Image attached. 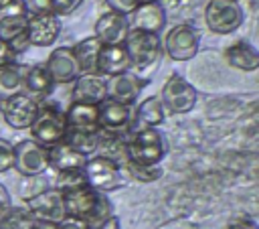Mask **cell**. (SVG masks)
I'll use <instances>...</instances> for the list:
<instances>
[{
    "label": "cell",
    "instance_id": "1",
    "mask_svg": "<svg viewBox=\"0 0 259 229\" xmlns=\"http://www.w3.org/2000/svg\"><path fill=\"white\" fill-rule=\"evenodd\" d=\"M63 207H65V217L79 219L87 223L89 229L101 227L107 219L113 217V207L109 199L103 193H97L91 188L87 182L63 188Z\"/></svg>",
    "mask_w": 259,
    "mask_h": 229
},
{
    "label": "cell",
    "instance_id": "2",
    "mask_svg": "<svg viewBox=\"0 0 259 229\" xmlns=\"http://www.w3.org/2000/svg\"><path fill=\"white\" fill-rule=\"evenodd\" d=\"M127 164L158 166L166 156V138L158 128H140L125 144Z\"/></svg>",
    "mask_w": 259,
    "mask_h": 229
},
{
    "label": "cell",
    "instance_id": "3",
    "mask_svg": "<svg viewBox=\"0 0 259 229\" xmlns=\"http://www.w3.org/2000/svg\"><path fill=\"white\" fill-rule=\"evenodd\" d=\"M123 49L130 57V65L136 71L152 67L162 55V41L158 34L130 28L123 39Z\"/></svg>",
    "mask_w": 259,
    "mask_h": 229
},
{
    "label": "cell",
    "instance_id": "4",
    "mask_svg": "<svg viewBox=\"0 0 259 229\" xmlns=\"http://www.w3.org/2000/svg\"><path fill=\"white\" fill-rule=\"evenodd\" d=\"M28 130L34 142H38L45 148H51L65 140V134H67L65 113L55 105H38L36 118Z\"/></svg>",
    "mask_w": 259,
    "mask_h": 229
},
{
    "label": "cell",
    "instance_id": "5",
    "mask_svg": "<svg viewBox=\"0 0 259 229\" xmlns=\"http://www.w3.org/2000/svg\"><path fill=\"white\" fill-rule=\"evenodd\" d=\"M83 178L97 193H109L123 186V174L119 164L113 158L101 156V154L87 158L83 166Z\"/></svg>",
    "mask_w": 259,
    "mask_h": 229
},
{
    "label": "cell",
    "instance_id": "6",
    "mask_svg": "<svg viewBox=\"0 0 259 229\" xmlns=\"http://www.w3.org/2000/svg\"><path fill=\"white\" fill-rule=\"evenodd\" d=\"M245 12L237 0H208L204 8V22L214 34H231L243 24Z\"/></svg>",
    "mask_w": 259,
    "mask_h": 229
},
{
    "label": "cell",
    "instance_id": "7",
    "mask_svg": "<svg viewBox=\"0 0 259 229\" xmlns=\"http://www.w3.org/2000/svg\"><path fill=\"white\" fill-rule=\"evenodd\" d=\"M162 105L172 113H188L196 105V89L178 73H172L162 87Z\"/></svg>",
    "mask_w": 259,
    "mask_h": 229
},
{
    "label": "cell",
    "instance_id": "8",
    "mask_svg": "<svg viewBox=\"0 0 259 229\" xmlns=\"http://www.w3.org/2000/svg\"><path fill=\"white\" fill-rule=\"evenodd\" d=\"M200 34L192 24H176L164 39V51L172 61H188L198 53Z\"/></svg>",
    "mask_w": 259,
    "mask_h": 229
},
{
    "label": "cell",
    "instance_id": "9",
    "mask_svg": "<svg viewBox=\"0 0 259 229\" xmlns=\"http://www.w3.org/2000/svg\"><path fill=\"white\" fill-rule=\"evenodd\" d=\"M22 176H38L49 168V148L38 142L22 140L14 146V166Z\"/></svg>",
    "mask_w": 259,
    "mask_h": 229
},
{
    "label": "cell",
    "instance_id": "10",
    "mask_svg": "<svg viewBox=\"0 0 259 229\" xmlns=\"http://www.w3.org/2000/svg\"><path fill=\"white\" fill-rule=\"evenodd\" d=\"M26 211L36 219V221H47V223H59L65 219V207H63V193L59 188H47L30 199H26Z\"/></svg>",
    "mask_w": 259,
    "mask_h": 229
},
{
    "label": "cell",
    "instance_id": "11",
    "mask_svg": "<svg viewBox=\"0 0 259 229\" xmlns=\"http://www.w3.org/2000/svg\"><path fill=\"white\" fill-rule=\"evenodd\" d=\"M38 111V103L28 93H18L2 101V116L4 122L14 130H26L34 122Z\"/></svg>",
    "mask_w": 259,
    "mask_h": 229
},
{
    "label": "cell",
    "instance_id": "12",
    "mask_svg": "<svg viewBox=\"0 0 259 229\" xmlns=\"http://www.w3.org/2000/svg\"><path fill=\"white\" fill-rule=\"evenodd\" d=\"M146 79L140 77L138 73L134 71H125V73H119V75H113L105 81V87H107V99H113V101H119V103H125V105H132L142 89L146 87Z\"/></svg>",
    "mask_w": 259,
    "mask_h": 229
},
{
    "label": "cell",
    "instance_id": "13",
    "mask_svg": "<svg viewBox=\"0 0 259 229\" xmlns=\"http://www.w3.org/2000/svg\"><path fill=\"white\" fill-rule=\"evenodd\" d=\"M61 32V20L53 12L26 16V39L28 45L34 47H49L57 41Z\"/></svg>",
    "mask_w": 259,
    "mask_h": 229
},
{
    "label": "cell",
    "instance_id": "14",
    "mask_svg": "<svg viewBox=\"0 0 259 229\" xmlns=\"http://www.w3.org/2000/svg\"><path fill=\"white\" fill-rule=\"evenodd\" d=\"M53 83H71L81 75V69L77 65V59L69 47H59L55 49L47 63H45Z\"/></svg>",
    "mask_w": 259,
    "mask_h": 229
},
{
    "label": "cell",
    "instance_id": "15",
    "mask_svg": "<svg viewBox=\"0 0 259 229\" xmlns=\"http://www.w3.org/2000/svg\"><path fill=\"white\" fill-rule=\"evenodd\" d=\"M97 116H99V130L123 132L132 126L134 109H132V105H125V103H119L113 99H103L97 105Z\"/></svg>",
    "mask_w": 259,
    "mask_h": 229
},
{
    "label": "cell",
    "instance_id": "16",
    "mask_svg": "<svg viewBox=\"0 0 259 229\" xmlns=\"http://www.w3.org/2000/svg\"><path fill=\"white\" fill-rule=\"evenodd\" d=\"M71 97H73V101L99 105L103 99H107L105 79L101 75H97V73H81L73 81Z\"/></svg>",
    "mask_w": 259,
    "mask_h": 229
},
{
    "label": "cell",
    "instance_id": "17",
    "mask_svg": "<svg viewBox=\"0 0 259 229\" xmlns=\"http://www.w3.org/2000/svg\"><path fill=\"white\" fill-rule=\"evenodd\" d=\"M130 28L134 30H144L152 34H160L162 28L166 26V10L162 2H150V4H140L132 12V20L127 22Z\"/></svg>",
    "mask_w": 259,
    "mask_h": 229
},
{
    "label": "cell",
    "instance_id": "18",
    "mask_svg": "<svg viewBox=\"0 0 259 229\" xmlns=\"http://www.w3.org/2000/svg\"><path fill=\"white\" fill-rule=\"evenodd\" d=\"M127 30H130L127 18L111 10L103 12L95 22V39L101 45H123Z\"/></svg>",
    "mask_w": 259,
    "mask_h": 229
},
{
    "label": "cell",
    "instance_id": "19",
    "mask_svg": "<svg viewBox=\"0 0 259 229\" xmlns=\"http://www.w3.org/2000/svg\"><path fill=\"white\" fill-rule=\"evenodd\" d=\"M130 57L123 49V45H103L99 55H97V63H95V73L97 75H119L130 71Z\"/></svg>",
    "mask_w": 259,
    "mask_h": 229
},
{
    "label": "cell",
    "instance_id": "20",
    "mask_svg": "<svg viewBox=\"0 0 259 229\" xmlns=\"http://www.w3.org/2000/svg\"><path fill=\"white\" fill-rule=\"evenodd\" d=\"M87 156L69 146L67 142H59L49 148V166H53L59 174L61 172H79L83 170Z\"/></svg>",
    "mask_w": 259,
    "mask_h": 229
},
{
    "label": "cell",
    "instance_id": "21",
    "mask_svg": "<svg viewBox=\"0 0 259 229\" xmlns=\"http://www.w3.org/2000/svg\"><path fill=\"white\" fill-rule=\"evenodd\" d=\"M67 130H81V132H97L99 130V116L97 105L73 101L65 111Z\"/></svg>",
    "mask_w": 259,
    "mask_h": 229
},
{
    "label": "cell",
    "instance_id": "22",
    "mask_svg": "<svg viewBox=\"0 0 259 229\" xmlns=\"http://www.w3.org/2000/svg\"><path fill=\"white\" fill-rule=\"evenodd\" d=\"M225 59L231 67H235L239 71H255L259 67V53L247 41H239V43L231 45L225 51Z\"/></svg>",
    "mask_w": 259,
    "mask_h": 229
},
{
    "label": "cell",
    "instance_id": "23",
    "mask_svg": "<svg viewBox=\"0 0 259 229\" xmlns=\"http://www.w3.org/2000/svg\"><path fill=\"white\" fill-rule=\"evenodd\" d=\"M24 71H26V67L18 65V63H10L6 67H0V101H6L8 97L22 93Z\"/></svg>",
    "mask_w": 259,
    "mask_h": 229
},
{
    "label": "cell",
    "instance_id": "24",
    "mask_svg": "<svg viewBox=\"0 0 259 229\" xmlns=\"http://www.w3.org/2000/svg\"><path fill=\"white\" fill-rule=\"evenodd\" d=\"M134 118L142 128H158L166 120V107L158 95H150L138 105Z\"/></svg>",
    "mask_w": 259,
    "mask_h": 229
},
{
    "label": "cell",
    "instance_id": "25",
    "mask_svg": "<svg viewBox=\"0 0 259 229\" xmlns=\"http://www.w3.org/2000/svg\"><path fill=\"white\" fill-rule=\"evenodd\" d=\"M101 47L103 45L95 36H87L71 49L75 59H77V65H79L81 73H95V63H97V55H99Z\"/></svg>",
    "mask_w": 259,
    "mask_h": 229
},
{
    "label": "cell",
    "instance_id": "26",
    "mask_svg": "<svg viewBox=\"0 0 259 229\" xmlns=\"http://www.w3.org/2000/svg\"><path fill=\"white\" fill-rule=\"evenodd\" d=\"M53 79L47 71L45 65H32V67H26L24 71V89L32 95H49L53 91Z\"/></svg>",
    "mask_w": 259,
    "mask_h": 229
},
{
    "label": "cell",
    "instance_id": "27",
    "mask_svg": "<svg viewBox=\"0 0 259 229\" xmlns=\"http://www.w3.org/2000/svg\"><path fill=\"white\" fill-rule=\"evenodd\" d=\"M69 146H73L75 150H79L81 154H85L89 158L91 152L97 150V146L101 144V130L97 132H81V130H67L65 140Z\"/></svg>",
    "mask_w": 259,
    "mask_h": 229
},
{
    "label": "cell",
    "instance_id": "28",
    "mask_svg": "<svg viewBox=\"0 0 259 229\" xmlns=\"http://www.w3.org/2000/svg\"><path fill=\"white\" fill-rule=\"evenodd\" d=\"M26 34V14L0 16V41L12 43Z\"/></svg>",
    "mask_w": 259,
    "mask_h": 229
},
{
    "label": "cell",
    "instance_id": "29",
    "mask_svg": "<svg viewBox=\"0 0 259 229\" xmlns=\"http://www.w3.org/2000/svg\"><path fill=\"white\" fill-rule=\"evenodd\" d=\"M36 219L22 207H10L0 217V229H32Z\"/></svg>",
    "mask_w": 259,
    "mask_h": 229
},
{
    "label": "cell",
    "instance_id": "30",
    "mask_svg": "<svg viewBox=\"0 0 259 229\" xmlns=\"http://www.w3.org/2000/svg\"><path fill=\"white\" fill-rule=\"evenodd\" d=\"M127 168H130V174L140 182H152V180L162 176V168H158V166H134V164H127Z\"/></svg>",
    "mask_w": 259,
    "mask_h": 229
},
{
    "label": "cell",
    "instance_id": "31",
    "mask_svg": "<svg viewBox=\"0 0 259 229\" xmlns=\"http://www.w3.org/2000/svg\"><path fill=\"white\" fill-rule=\"evenodd\" d=\"M14 166V144L0 138V174Z\"/></svg>",
    "mask_w": 259,
    "mask_h": 229
},
{
    "label": "cell",
    "instance_id": "32",
    "mask_svg": "<svg viewBox=\"0 0 259 229\" xmlns=\"http://www.w3.org/2000/svg\"><path fill=\"white\" fill-rule=\"evenodd\" d=\"M83 0H51V12L55 16H67V14H73L79 6H81Z\"/></svg>",
    "mask_w": 259,
    "mask_h": 229
},
{
    "label": "cell",
    "instance_id": "33",
    "mask_svg": "<svg viewBox=\"0 0 259 229\" xmlns=\"http://www.w3.org/2000/svg\"><path fill=\"white\" fill-rule=\"evenodd\" d=\"M26 12V16H36V14H47L51 12V0H18Z\"/></svg>",
    "mask_w": 259,
    "mask_h": 229
},
{
    "label": "cell",
    "instance_id": "34",
    "mask_svg": "<svg viewBox=\"0 0 259 229\" xmlns=\"http://www.w3.org/2000/svg\"><path fill=\"white\" fill-rule=\"evenodd\" d=\"M105 4L109 6V10H111V12L121 14V16L132 14V12L140 6V4H138V0H105Z\"/></svg>",
    "mask_w": 259,
    "mask_h": 229
},
{
    "label": "cell",
    "instance_id": "35",
    "mask_svg": "<svg viewBox=\"0 0 259 229\" xmlns=\"http://www.w3.org/2000/svg\"><path fill=\"white\" fill-rule=\"evenodd\" d=\"M10 63H16V53L12 51V47L4 41H0V67H6Z\"/></svg>",
    "mask_w": 259,
    "mask_h": 229
},
{
    "label": "cell",
    "instance_id": "36",
    "mask_svg": "<svg viewBox=\"0 0 259 229\" xmlns=\"http://www.w3.org/2000/svg\"><path fill=\"white\" fill-rule=\"evenodd\" d=\"M57 229H89L87 223L79 221V219H73V217H65L63 221L57 223Z\"/></svg>",
    "mask_w": 259,
    "mask_h": 229
},
{
    "label": "cell",
    "instance_id": "37",
    "mask_svg": "<svg viewBox=\"0 0 259 229\" xmlns=\"http://www.w3.org/2000/svg\"><path fill=\"white\" fill-rule=\"evenodd\" d=\"M12 207V199H10V193H8V188L0 182V217L8 211Z\"/></svg>",
    "mask_w": 259,
    "mask_h": 229
},
{
    "label": "cell",
    "instance_id": "38",
    "mask_svg": "<svg viewBox=\"0 0 259 229\" xmlns=\"http://www.w3.org/2000/svg\"><path fill=\"white\" fill-rule=\"evenodd\" d=\"M97 229H119V219L113 215L111 219H107V221H105L101 227H97Z\"/></svg>",
    "mask_w": 259,
    "mask_h": 229
},
{
    "label": "cell",
    "instance_id": "39",
    "mask_svg": "<svg viewBox=\"0 0 259 229\" xmlns=\"http://www.w3.org/2000/svg\"><path fill=\"white\" fill-rule=\"evenodd\" d=\"M229 229H257V227H255V223H251V221H241V223L231 225Z\"/></svg>",
    "mask_w": 259,
    "mask_h": 229
},
{
    "label": "cell",
    "instance_id": "40",
    "mask_svg": "<svg viewBox=\"0 0 259 229\" xmlns=\"http://www.w3.org/2000/svg\"><path fill=\"white\" fill-rule=\"evenodd\" d=\"M32 229H57V225L55 223H47V221H36L32 225Z\"/></svg>",
    "mask_w": 259,
    "mask_h": 229
},
{
    "label": "cell",
    "instance_id": "41",
    "mask_svg": "<svg viewBox=\"0 0 259 229\" xmlns=\"http://www.w3.org/2000/svg\"><path fill=\"white\" fill-rule=\"evenodd\" d=\"M150 2H162V0H138V4H150Z\"/></svg>",
    "mask_w": 259,
    "mask_h": 229
}]
</instances>
